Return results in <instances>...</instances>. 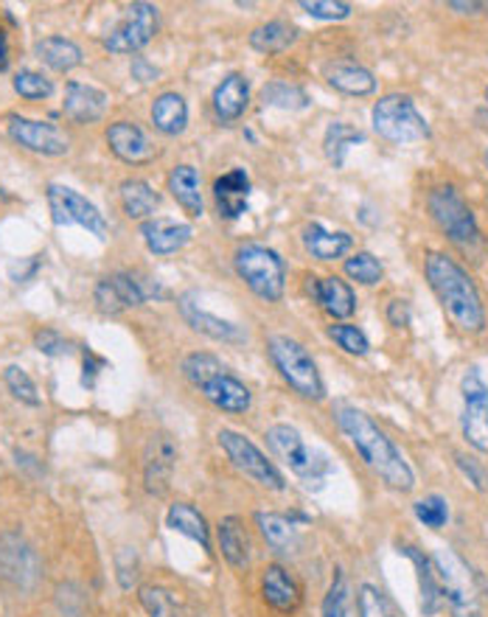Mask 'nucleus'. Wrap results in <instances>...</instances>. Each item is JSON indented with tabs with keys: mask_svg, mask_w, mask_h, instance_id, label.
Segmentation results:
<instances>
[{
	"mask_svg": "<svg viewBox=\"0 0 488 617\" xmlns=\"http://www.w3.org/2000/svg\"><path fill=\"white\" fill-rule=\"evenodd\" d=\"M335 421L342 430V435L351 441L357 455L365 461L368 469L376 472L393 491L407 494V491L416 489V472H413V466L391 438L373 424L371 416H365V412L351 405H337Z\"/></svg>",
	"mask_w": 488,
	"mask_h": 617,
	"instance_id": "obj_1",
	"label": "nucleus"
},
{
	"mask_svg": "<svg viewBox=\"0 0 488 617\" xmlns=\"http://www.w3.org/2000/svg\"><path fill=\"white\" fill-rule=\"evenodd\" d=\"M425 272L432 292L441 301L443 312L450 315V321L461 331H469V335L483 331V326H486V306H483L475 278L463 270L455 258L443 256V253H427Z\"/></svg>",
	"mask_w": 488,
	"mask_h": 617,
	"instance_id": "obj_2",
	"label": "nucleus"
},
{
	"mask_svg": "<svg viewBox=\"0 0 488 617\" xmlns=\"http://www.w3.org/2000/svg\"><path fill=\"white\" fill-rule=\"evenodd\" d=\"M267 354H270L272 365L281 373V380L303 396V399L321 401L326 396V385H323V376L317 371V362L312 360L306 348L301 346L292 337L276 335L267 340Z\"/></svg>",
	"mask_w": 488,
	"mask_h": 617,
	"instance_id": "obj_3",
	"label": "nucleus"
},
{
	"mask_svg": "<svg viewBox=\"0 0 488 617\" xmlns=\"http://www.w3.org/2000/svg\"><path fill=\"white\" fill-rule=\"evenodd\" d=\"M264 438H267V446L272 450V455H276L283 466H290L292 475H295L298 480H303L306 489L321 486V482L326 480L328 469H332V466H328V457L323 455V452L312 450L295 427L272 424Z\"/></svg>",
	"mask_w": 488,
	"mask_h": 617,
	"instance_id": "obj_4",
	"label": "nucleus"
},
{
	"mask_svg": "<svg viewBox=\"0 0 488 617\" xmlns=\"http://www.w3.org/2000/svg\"><path fill=\"white\" fill-rule=\"evenodd\" d=\"M373 129L391 143H418L430 138V124L405 93H387L373 104Z\"/></svg>",
	"mask_w": 488,
	"mask_h": 617,
	"instance_id": "obj_5",
	"label": "nucleus"
},
{
	"mask_svg": "<svg viewBox=\"0 0 488 617\" xmlns=\"http://www.w3.org/2000/svg\"><path fill=\"white\" fill-rule=\"evenodd\" d=\"M441 579L443 604L450 606L455 617H477L480 615V579L472 567L455 554V550H438L432 556Z\"/></svg>",
	"mask_w": 488,
	"mask_h": 617,
	"instance_id": "obj_6",
	"label": "nucleus"
},
{
	"mask_svg": "<svg viewBox=\"0 0 488 617\" xmlns=\"http://www.w3.org/2000/svg\"><path fill=\"white\" fill-rule=\"evenodd\" d=\"M236 272L253 295H258L262 301H281L283 287H287V267H283L281 256L276 251L264 245H242L236 251Z\"/></svg>",
	"mask_w": 488,
	"mask_h": 617,
	"instance_id": "obj_7",
	"label": "nucleus"
},
{
	"mask_svg": "<svg viewBox=\"0 0 488 617\" xmlns=\"http://www.w3.org/2000/svg\"><path fill=\"white\" fill-rule=\"evenodd\" d=\"M427 206H430L438 228L450 236L452 245H457L461 251H475L480 245V228H477L475 213L455 186L432 188Z\"/></svg>",
	"mask_w": 488,
	"mask_h": 617,
	"instance_id": "obj_8",
	"label": "nucleus"
},
{
	"mask_svg": "<svg viewBox=\"0 0 488 617\" xmlns=\"http://www.w3.org/2000/svg\"><path fill=\"white\" fill-rule=\"evenodd\" d=\"M152 298H163L161 283L141 272H113L93 290V301L102 315H121L127 308L143 306Z\"/></svg>",
	"mask_w": 488,
	"mask_h": 617,
	"instance_id": "obj_9",
	"label": "nucleus"
},
{
	"mask_svg": "<svg viewBox=\"0 0 488 617\" xmlns=\"http://www.w3.org/2000/svg\"><path fill=\"white\" fill-rule=\"evenodd\" d=\"M217 441L219 446H222V452L228 455V461H231L244 477H251L253 482H258V486H264V489L270 491L287 489V482H283V475L278 472L276 463L264 455L251 438L236 430H219Z\"/></svg>",
	"mask_w": 488,
	"mask_h": 617,
	"instance_id": "obj_10",
	"label": "nucleus"
},
{
	"mask_svg": "<svg viewBox=\"0 0 488 617\" xmlns=\"http://www.w3.org/2000/svg\"><path fill=\"white\" fill-rule=\"evenodd\" d=\"M46 200L57 228L79 225L84 228V231H91L96 238H102V242L107 238V219H104V213L98 211L88 197H82L77 188L62 186V183H51L46 191Z\"/></svg>",
	"mask_w": 488,
	"mask_h": 617,
	"instance_id": "obj_11",
	"label": "nucleus"
},
{
	"mask_svg": "<svg viewBox=\"0 0 488 617\" xmlns=\"http://www.w3.org/2000/svg\"><path fill=\"white\" fill-rule=\"evenodd\" d=\"M158 23H161V14H158V7L152 3H129L127 14L118 23L113 32L104 37V48L116 57H127V54H138L141 48H147L149 43L158 34Z\"/></svg>",
	"mask_w": 488,
	"mask_h": 617,
	"instance_id": "obj_12",
	"label": "nucleus"
},
{
	"mask_svg": "<svg viewBox=\"0 0 488 617\" xmlns=\"http://www.w3.org/2000/svg\"><path fill=\"white\" fill-rule=\"evenodd\" d=\"M461 430L463 438H466L477 452L488 455V385L483 382L477 368H472V371L463 376Z\"/></svg>",
	"mask_w": 488,
	"mask_h": 617,
	"instance_id": "obj_13",
	"label": "nucleus"
},
{
	"mask_svg": "<svg viewBox=\"0 0 488 617\" xmlns=\"http://www.w3.org/2000/svg\"><path fill=\"white\" fill-rule=\"evenodd\" d=\"M7 132L14 143H20L28 152L46 154V158H59V154H68V149H71V141H68V136H65L57 124L9 116Z\"/></svg>",
	"mask_w": 488,
	"mask_h": 617,
	"instance_id": "obj_14",
	"label": "nucleus"
},
{
	"mask_svg": "<svg viewBox=\"0 0 488 617\" xmlns=\"http://www.w3.org/2000/svg\"><path fill=\"white\" fill-rule=\"evenodd\" d=\"M177 444L169 432H154L143 450V486L149 494L163 497L172 486L174 466H177Z\"/></svg>",
	"mask_w": 488,
	"mask_h": 617,
	"instance_id": "obj_15",
	"label": "nucleus"
},
{
	"mask_svg": "<svg viewBox=\"0 0 488 617\" xmlns=\"http://www.w3.org/2000/svg\"><path fill=\"white\" fill-rule=\"evenodd\" d=\"M0 575L18 590H34L39 581V559L23 536H0Z\"/></svg>",
	"mask_w": 488,
	"mask_h": 617,
	"instance_id": "obj_16",
	"label": "nucleus"
},
{
	"mask_svg": "<svg viewBox=\"0 0 488 617\" xmlns=\"http://www.w3.org/2000/svg\"><path fill=\"white\" fill-rule=\"evenodd\" d=\"M107 147L109 152L116 154L118 161L129 163V166H143V163H152L158 149L149 141V136L143 132L138 124L132 121H116L107 127Z\"/></svg>",
	"mask_w": 488,
	"mask_h": 617,
	"instance_id": "obj_17",
	"label": "nucleus"
},
{
	"mask_svg": "<svg viewBox=\"0 0 488 617\" xmlns=\"http://www.w3.org/2000/svg\"><path fill=\"white\" fill-rule=\"evenodd\" d=\"M398 554L405 559L413 561L416 567V579H418V606H421V615L435 617L443 609V590L441 579H438L435 561L432 556H427L425 550H418L416 545H398Z\"/></svg>",
	"mask_w": 488,
	"mask_h": 617,
	"instance_id": "obj_18",
	"label": "nucleus"
},
{
	"mask_svg": "<svg viewBox=\"0 0 488 617\" xmlns=\"http://www.w3.org/2000/svg\"><path fill=\"white\" fill-rule=\"evenodd\" d=\"M262 595L264 601H267V606H272V609L281 612V615L298 612V606H301L303 601V590L301 584H298V579L281 564H270L264 570Z\"/></svg>",
	"mask_w": 488,
	"mask_h": 617,
	"instance_id": "obj_19",
	"label": "nucleus"
},
{
	"mask_svg": "<svg viewBox=\"0 0 488 617\" xmlns=\"http://www.w3.org/2000/svg\"><path fill=\"white\" fill-rule=\"evenodd\" d=\"M199 391H202V396H206L217 410L231 412V416H242V412L251 410L253 405L251 387L244 385L239 376H233L231 371L219 373L217 380H211L208 385L199 387Z\"/></svg>",
	"mask_w": 488,
	"mask_h": 617,
	"instance_id": "obj_20",
	"label": "nucleus"
},
{
	"mask_svg": "<svg viewBox=\"0 0 488 617\" xmlns=\"http://www.w3.org/2000/svg\"><path fill=\"white\" fill-rule=\"evenodd\" d=\"M251 177L244 168H231L228 174L217 177L213 183V202L222 219H239L247 211V200H251Z\"/></svg>",
	"mask_w": 488,
	"mask_h": 617,
	"instance_id": "obj_21",
	"label": "nucleus"
},
{
	"mask_svg": "<svg viewBox=\"0 0 488 617\" xmlns=\"http://www.w3.org/2000/svg\"><path fill=\"white\" fill-rule=\"evenodd\" d=\"M109 98L107 93L98 91V88H91V84L82 82H68L65 88V102H62V113L65 118H71L73 124H93L104 116Z\"/></svg>",
	"mask_w": 488,
	"mask_h": 617,
	"instance_id": "obj_22",
	"label": "nucleus"
},
{
	"mask_svg": "<svg viewBox=\"0 0 488 617\" xmlns=\"http://www.w3.org/2000/svg\"><path fill=\"white\" fill-rule=\"evenodd\" d=\"M141 236L147 242L149 253L154 256H172L183 251L191 242L194 231L186 222H172V219H147L141 225Z\"/></svg>",
	"mask_w": 488,
	"mask_h": 617,
	"instance_id": "obj_23",
	"label": "nucleus"
},
{
	"mask_svg": "<svg viewBox=\"0 0 488 617\" xmlns=\"http://www.w3.org/2000/svg\"><path fill=\"white\" fill-rule=\"evenodd\" d=\"M312 281V295L321 303V308L326 315H332L335 321H346L353 315L357 308V295L342 278L326 276V278H309Z\"/></svg>",
	"mask_w": 488,
	"mask_h": 617,
	"instance_id": "obj_24",
	"label": "nucleus"
},
{
	"mask_svg": "<svg viewBox=\"0 0 488 617\" xmlns=\"http://www.w3.org/2000/svg\"><path fill=\"white\" fill-rule=\"evenodd\" d=\"M181 315L186 317L188 326L199 335L211 337L217 342H242L244 335L242 328L233 326V323L222 321V317L211 315L206 308H199V303H194V295H183L181 298Z\"/></svg>",
	"mask_w": 488,
	"mask_h": 617,
	"instance_id": "obj_25",
	"label": "nucleus"
},
{
	"mask_svg": "<svg viewBox=\"0 0 488 617\" xmlns=\"http://www.w3.org/2000/svg\"><path fill=\"white\" fill-rule=\"evenodd\" d=\"M247 102H251V84H247V79L242 73H228L217 84V91H213V113H217V118L222 124L242 118L244 109H247Z\"/></svg>",
	"mask_w": 488,
	"mask_h": 617,
	"instance_id": "obj_26",
	"label": "nucleus"
},
{
	"mask_svg": "<svg viewBox=\"0 0 488 617\" xmlns=\"http://www.w3.org/2000/svg\"><path fill=\"white\" fill-rule=\"evenodd\" d=\"M169 191L172 197L177 200V206L188 213L191 219L202 217V183H199V172L188 163H181V166H174L169 172V181H166Z\"/></svg>",
	"mask_w": 488,
	"mask_h": 617,
	"instance_id": "obj_27",
	"label": "nucleus"
},
{
	"mask_svg": "<svg viewBox=\"0 0 488 617\" xmlns=\"http://www.w3.org/2000/svg\"><path fill=\"white\" fill-rule=\"evenodd\" d=\"M219 550L225 556L233 570H247L251 567V536L244 531V522L239 516H225L217 527Z\"/></svg>",
	"mask_w": 488,
	"mask_h": 617,
	"instance_id": "obj_28",
	"label": "nucleus"
},
{
	"mask_svg": "<svg viewBox=\"0 0 488 617\" xmlns=\"http://www.w3.org/2000/svg\"><path fill=\"white\" fill-rule=\"evenodd\" d=\"M166 527L174 534L197 542L202 550H211V527H208L206 516L199 514L191 502H172L166 511Z\"/></svg>",
	"mask_w": 488,
	"mask_h": 617,
	"instance_id": "obj_29",
	"label": "nucleus"
},
{
	"mask_svg": "<svg viewBox=\"0 0 488 617\" xmlns=\"http://www.w3.org/2000/svg\"><path fill=\"white\" fill-rule=\"evenodd\" d=\"M323 77L326 82L335 88V91L348 93V96H371L376 91V79L371 71H365L362 65L353 62H328L323 68Z\"/></svg>",
	"mask_w": 488,
	"mask_h": 617,
	"instance_id": "obj_30",
	"label": "nucleus"
},
{
	"mask_svg": "<svg viewBox=\"0 0 488 617\" xmlns=\"http://www.w3.org/2000/svg\"><path fill=\"white\" fill-rule=\"evenodd\" d=\"M303 247L321 261H335L342 258L353 247V238L346 231H326L323 225L312 222L303 231Z\"/></svg>",
	"mask_w": 488,
	"mask_h": 617,
	"instance_id": "obj_31",
	"label": "nucleus"
},
{
	"mask_svg": "<svg viewBox=\"0 0 488 617\" xmlns=\"http://www.w3.org/2000/svg\"><path fill=\"white\" fill-rule=\"evenodd\" d=\"M152 124L158 132L174 138L188 127V104L181 93H161L152 104Z\"/></svg>",
	"mask_w": 488,
	"mask_h": 617,
	"instance_id": "obj_32",
	"label": "nucleus"
},
{
	"mask_svg": "<svg viewBox=\"0 0 488 617\" xmlns=\"http://www.w3.org/2000/svg\"><path fill=\"white\" fill-rule=\"evenodd\" d=\"M118 197H121L124 213H127L129 219H143V222L161 206L158 191H154L147 181H138V177L124 181L121 186H118Z\"/></svg>",
	"mask_w": 488,
	"mask_h": 617,
	"instance_id": "obj_33",
	"label": "nucleus"
},
{
	"mask_svg": "<svg viewBox=\"0 0 488 617\" xmlns=\"http://www.w3.org/2000/svg\"><path fill=\"white\" fill-rule=\"evenodd\" d=\"M258 534L276 554H290L298 547V527L290 516L283 514H256Z\"/></svg>",
	"mask_w": 488,
	"mask_h": 617,
	"instance_id": "obj_34",
	"label": "nucleus"
},
{
	"mask_svg": "<svg viewBox=\"0 0 488 617\" xmlns=\"http://www.w3.org/2000/svg\"><path fill=\"white\" fill-rule=\"evenodd\" d=\"M37 57L57 73H68L73 68L84 62L82 57V48L73 43V39H65V37H46L37 43Z\"/></svg>",
	"mask_w": 488,
	"mask_h": 617,
	"instance_id": "obj_35",
	"label": "nucleus"
},
{
	"mask_svg": "<svg viewBox=\"0 0 488 617\" xmlns=\"http://www.w3.org/2000/svg\"><path fill=\"white\" fill-rule=\"evenodd\" d=\"M295 39H298L295 26L283 23V20H270V23L253 28L251 46L262 54H278V51H287Z\"/></svg>",
	"mask_w": 488,
	"mask_h": 617,
	"instance_id": "obj_36",
	"label": "nucleus"
},
{
	"mask_svg": "<svg viewBox=\"0 0 488 617\" xmlns=\"http://www.w3.org/2000/svg\"><path fill=\"white\" fill-rule=\"evenodd\" d=\"M362 141H365V136H362L360 129H353L346 121H332L326 129V138H323V147H326V158L335 163V168H342L346 166L348 149Z\"/></svg>",
	"mask_w": 488,
	"mask_h": 617,
	"instance_id": "obj_37",
	"label": "nucleus"
},
{
	"mask_svg": "<svg viewBox=\"0 0 488 617\" xmlns=\"http://www.w3.org/2000/svg\"><path fill=\"white\" fill-rule=\"evenodd\" d=\"M181 371H183V376H186L188 385H194L199 391L202 385H208L211 380H217L219 373H225L228 368L222 365L219 357L208 354V351H194V354H188L186 360L181 362Z\"/></svg>",
	"mask_w": 488,
	"mask_h": 617,
	"instance_id": "obj_38",
	"label": "nucleus"
},
{
	"mask_svg": "<svg viewBox=\"0 0 488 617\" xmlns=\"http://www.w3.org/2000/svg\"><path fill=\"white\" fill-rule=\"evenodd\" d=\"M138 601H141L149 617H181V606H177L174 592L161 584H143L138 590Z\"/></svg>",
	"mask_w": 488,
	"mask_h": 617,
	"instance_id": "obj_39",
	"label": "nucleus"
},
{
	"mask_svg": "<svg viewBox=\"0 0 488 617\" xmlns=\"http://www.w3.org/2000/svg\"><path fill=\"white\" fill-rule=\"evenodd\" d=\"M357 615L360 617H402L393 601L387 598L380 586L360 584L357 590Z\"/></svg>",
	"mask_w": 488,
	"mask_h": 617,
	"instance_id": "obj_40",
	"label": "nucleus"
},
{
	"mask_svg": "<svg viewBox=\"0 0 488 617\" xmlns=\"http://www.w3.org/2000/svg\"><path fill=\"white\" fill-rule=\"evenodd\" d=\"M262 102L278 109H303L309 104L306 93L290 82H270L262 91Z\"/></svg>",
	"mask_w": 488,
	"mask_h": 617,
	"instance_id": "obj_41",
	"label": "nucleus"
},
{
	"mask_svg": "<svg viewBox=\"0 0 488 617\" xmlns=\"http://www.w3.org/2000/svg\"><path fill=\"white\" fill-rule=\"evenodd\" d=\"M346 272L348 278H353L362 287H376L382 281V276H385V267H382V261L373 253L362 251L346 258Z\"/></svg>",
	"mask_w": 488,
	"mask_h": 617,
	"instance_id": "obj_42",
	"label": "nucleus"
},
{
	"mask_svg": "<svg viewBox=\"0 0 488 617\" xmlns=\"http://www.w3.org/2000/svg\"><path fill=\"white\" fill-rule=\"evenodd\" d=\"M3 385L9 387V393H12L20 405L39 407V401H43V399H39L34 380L20 365H7V371H3Z\"/></svg>",
	"mask_w": 488,
	"mask_h": 617,
	"instance_id": "obj_43",
	"label": "nucleus"
},
{
	"mask_svg": "<svg viewBox=\"0 0 488 617\" xmlns=\"http://www.w3.org/2000/svg\"><path fill=\"white\" fill-rule=\"evenodd\" d=\"M328 337L351 357H365L368 351H371V342H368L365 331L353 326V323H335V326L328 328Z\"/></svg>",
	"mask_w": 488,
	"mask_h": 617,
	"instance_id": "obj_44",
	"label": "nucleus"
},
{
	"mask_svg": "<svg viewBox=\"0 0 488 617\" xmlns=\"http://www.w3.org/2000/svg\"><path fill=\"white\" fill-rule=\"evenodd\" d=\"M348 595H351V590H348L346 572L337 567L335 579L328 584L326 598H323L321 617H348Z\"/></svg>",
	"mask_w": 488,
	"mask_h": 617,
	"instance_id": "obj_45",
	"label": "nucleus"
},
{
	"mask_svg": "<svg viewBox=\"0 0 488 617\" xmlns=\"http://www.w3.org/2000/svg\"><path fill=\"white\" fill-rule=\"evenodd\" d=\"M413 511H416V520L425 522L432 531H441V527L450 522V502L438 494L421 497V500L413 505Z\"/></svg>",
	"mask_w": 488,
	"mask_h": 617,
	"instance_id": "obj_46",
	"label": "nucleus"
},
{
	"mask_svg": "<svg viewBox=\"0 0 488 617\" xmlns=\"http://www.w3.org/2000/svg\"><path fill=\"white\" fill-rule=\"evenodd\" d=\"M12 84L14 91H18L23 98H28V102H39V98H48L54 93L51 79H46L37 71H20Z\"/></svg>",
	"mask_w": 488,
	"mask_h": 617,
	"instance_id": "obj_47",
	"label": "nucleus"
},
{
	"mask_svg": "<svg viewBox=\"0 0 488 617\" xmlns=\"http://www.w3.org/2000/svg\"><path fill=\"white\" fill-rule=\"evenodd\" d=\"M34 348L46 357H65L73 351V342L59 335L57 328H39L34 335Z\"/></svg>",
	"mask_w": 488,
	"mask_h": 617,
	"instance_id": "obj_48",
	"label": "nucleus"
},
{
	"mask_svg": "<svg viewBox=\"0 0 488 617\" xmlns=\"http://www.w3.org/2000/svg\"><path fill=\"white\" fill-rule=\"evenodd\" d=\"M301 9L321 20L351 18V3H342V0H301Z\"/></svg>",
	"mask_w": 488,
	"mask_h": 617,
	"instance_id": "obj_49",
	"label": "nucleus"
},
{
	"mask_svg": "<svg viewBox=\"0 0 488 617\" xmlns=\"http://www.w3.org/2000/svg\"><path fill=\"white\" fill-rule=\"evenodd\" d=\"M455 463H457V469L463 472V477H466V480H469L477 491H488V472L480 461H475V457H466L457 452Z\"/></svg>",
	"mask_w": 488,
	"mask_h": 617,
	"instance_id": "obj_50",
	"label": "nucleus"
},
{
	"mask_svg": "<svg viewBox=\"0 0 488 617\" xmlns=\"http://www.w3.org/2000/svg\"><path fill=\"white\" fill-rule=\"evenodd\" d=\"M116 567H118V581H121L124 590H129V586L138 581V556L132 554L129 547H124L121 554L116 556Z\"/></svg>",
	"mask_w": 488,
	"mask_h": 617,
	"instance_id": "obj_51",
	"label": "nucleus"
},
{
	"mask_svg": "<svg viewBox=\"0 0 488 617\" xmlns=\"http://www.w3.org/2000/svg\"><path fill=\"white\" fill-rule=\"evenodd\" d=\"M387 321H391V326L396 328H405L407 323H410V303L407 301H391V306H387Z\"/></svg>",
	"mask_w": 488,
	"mask_h": 617,
	"instance_id": "obj_52",
	"label": "nucleus"
},
{
	"mask_svg": "<svg viewBox=\"0 0 488 617\" xmlns=\"http://www.w3.org/2000/svg\"><path fill=\"white\" fill-rule=\"evenodd\" d=\"M158 77H161V71L152 62H147L143 57L132 59V79H138V82H154Z\"/></svg>",
	"mask_w": 488,
	"mask_h": 617,
	"instance_id": "obj_53",
	"label": "nucleus"
},
{
	"mask_svg": "<svg viewBox=\"0 0 488 617\" xmlns=\"http://www.w3.org/2000/svg\"><path fill=\"white\" fill-rule=\"evenodd\" d=\"M98 368H104V360H98V357L93 354V351H88V354H84V373H82V385L84 387L96 385Z\"/></svg>",
	"mask_w": 488,
	"mask_h": 617,
	"instance_id": "obj_54",
	"label": "nucleus"
},
{
	"mask_svg": "<svg viewBox=\"0 0 488 617\" xmlns=\"http://www.w3.org/2000/svg\"><path fill=\"white\" fill-rule=\"evenodd\" d=\"M450 9H455V12L461 14H475L480 12V9H486V3H475V0H469V3H463V0H450Z\"/></svg>",
	"mask_w": 488,
	"mask_h": 617,
	"instance_id": "obj_55",
	"label": "nucleus"
},
{
	"mask_svg": "<svg viewBox=\"0 0 488 617\" xmlns=\"http://www.w3.org/2000/svg\"><path fill=\"white\" fill-rule=\"evenodd\" d=\"M9 68V39L7 32L0 28V71H7Z\"/></svg>",
	"mask_w": 488,
	"mask_h": 617,
	"instance_id": "obj_56",
	"label": "nucleus"
},
{
	"mask_svg": "<svg viewBox=\"0 0 488 617\" xmlns=\"http://www.w3.org/2000/svg\"><path fill=\"white\" fill-rule=\"evenodd\" d=\"M486 166H488V152H486Z\"/></svg>",
	"mask_w": 488,
	"mask_h": 617,
	"instance_id": "obj_57",
	"label": "nucleus"
},
{
	"mask_svg": "<svg viewBox=\"0 0 488 617\" xmlns=\"http://www.w3.org/2000/svg\"><path fill=\"white\" fill-rule=\"evenodd\" d=\"M486 102H488V88H486Z\"/></svg>",
	"mask_w": 488,
	"mask_h": 617,
	"instance_id": "obj_58",
	"label": "nucleus"
},
{
	"mask_svg": "<svg viewBox=\"0 0 488 617\" xmlns=\"http://www.w3.org/2000/svg\"><path fill=\"white\" fill-rule=\"evenodd\" d=\"M486 9H488V3H486Z\"/></svg>",
	"mask_w": 488,
	"mask_h": 617,
	"instance_id": "obj_59",
	"label": "nucleus"
}]
</instances>
